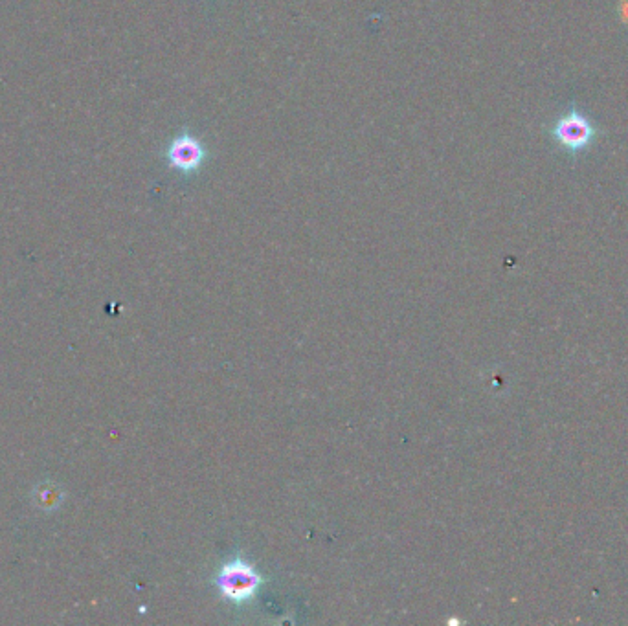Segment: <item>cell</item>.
Segmentation results:
<instances>
[{
	"label": "cell",
	"mask_w": 628,
	"mask_h": 626,
	"mask_svg": "<svg viewBox=\"0 0 628 626\" xmlns=\"http://www.w3.org/2000/svg\"><path fill=\"white\" fill-rule=\"evenodd\" d=\"M551 138L566 153L577 155L594 144L597 131H595L594 123L590 122L575 105H572L557 122L553 123Z\"/></svg>",
	"instance_id": "obj_1"
},
{
	"label": "cell",
	"mask_w": 628,
	"mask_h": 626,
	"mask_svg": "<svg viewBox=\"0 0 628 626\" xmlns=\"http://www.w3.org/2000/svg\"><path fill=\"white\" fill-rule=\"evenodd\" d=\"M258 571L243 559L228 562L217 577V588L221 595L236 604H245L258 595L261 588Z\"/></svg>",
	"instance_id": "obj_2"
},
{
	"label": "cell",
	"mask_w": 628,
	"mask_h": 626,
	"mask_svg": "<svg viewBox=\"0 0 628 626\" xmlns=\"http://www.w3.org/2000/svg\"><path fill=\"white\" fill-rule=\"evenodd\" d=\"M208 153L199 138L191 135H180L171 142L168 149L169 166L190 175L199 171Z\"/></svg>",
	"instance_id": "obj_3"
}]
</instances>
